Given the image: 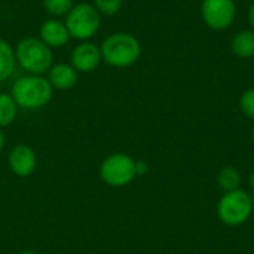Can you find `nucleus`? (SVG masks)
Segmentation results:
<instances>
[{
	"label": "nucleus",
	"mask_w": 254,
	"mask_h": 254,
	"mask_svg": "<svg viewBox=\"0 0 254 254\" xmlns=\"http://www.w3.org/2000/svg\"><path fill=\"white\" fill-rule=\"evenodd\" d=\"M54 88L46 77L37 74H27L15 80L12 86V98L16 106L25 110L45 107L52 98Z\"/></svg>",
	"instance_id": "nucleus-1"
},
{
	"label": "nucleus",
	"mask_w": 254,
	"mask_h": 254,
	"mask_svg": "<svg viewBox=\"0 0 254 254\" xmlns=\"http://www.w3.org/2000/svg\"><path fill=\"white\" fill-rule=\"evenodd\" d=\"M201 13L210 28L226 30L235 19L237 4L234 0H204Z\"/></svg>",
	"instance_id": "nucleus-7"
},
{
	"label": "nucleus",
	"mask_w": 254,
	"mask_h": 254,
	"mask_svg": "<svg viewBox=\"0 0 254 254\" xmlns=\"http://www.w3.org/2000/svg\"><path fill=\"white\" fill-rule=\"evenodd\" d=\"M19 254H37L36 252H33V250H24V252H21Z\"/></svg>",
	"instance_id": "nucleus-23"
},
{
	"label": "nucleus",
	"mask_w": 254,
	"mask_h": 254,
	"mask_svg": "<svg viewBox=\"0 0 254 254\" xmlns=\"http://www.w3.org/2000/svg\"><path fill=\"white\" fill-rule=\"evenodd\" d=\"M103 60L118 68H125L135 64L141 55V45L132 34L113 33L104 39L100 46Z\"/></svg>",
	"instance_id": "nucleus-2"
},
{
	"label": "nucleus",
	"mask_w": 254,
	"mask_h": 254,
	"mask_svg": "<svg viewBox=\"0 0 254 254\" xmlns=\"http://www.w3.org/2000/svg\"><path fill=\"white\" fill-rule=\"evenodd\" d=\"M39 34H40V40L46 46H49L51 49L64 46L70 39L65 22H61L60 19H48V21H45L40 25Z\"/></svg>",
	"instance_id": "nucleus-10"
},
{
	"label": "nucleus",
	"mask_w": 254,
	"mask_h": 254,
	"mask_svg": "<svg viewBox=\"0 0 254 254\" xmlns=\"http://www.w3.org/2000/svg\"><path fill=\"white\" fill-rule=\"evenodd\" d=\"M16 63L28 73L42 76L52 67V51L40 39L25 37L15 48Z\"/></svg>",
	"instance_id": "nucleus-3"
},
{
	"label": "nucleus",
	"mask_w": 254,
	"mask_h": 254,
	"mask_svg": "<svg viewBox=\"0 0 254 254\" xmlns=\"http://www.w3.org/2000/svg\"><path fill=\"white\" fill-rule=\"evenodd\" d=\"M18 113V106L10 94H0V128L9 127Z\"/></svg>",
	"instance_id": "nucleus-14"
},
{
	"label": "nucleus",
	"mask_w": 254,
	"mask_h": 254,
	"mask_svg": "<svg viewBox=\"0 0 254 254\" xmlns=\"http://www.w3.org/2000/svg\"><path fill=\"white\" fill-rule=\"evenodd\" d=\"M252 211H253L252 196L241 189L226 192L217 205L219 219L229 226L243 225L244 222L249 220Z\"/></svg>",
	"instance_id": "nucleus-5"
},
{
	"label": "nucleus",
	"mask_w": 254,
	"mask_h": 254,
	"mask_svg": "<svg viewBox=\"0 0 254 254\" xmlns=\"http://www.w3.org/2000/svg\"><path fill=\"white\" fill-rule=\"evenodd\" d=\"M77 70L71 64L60 63L48 70V82L54 89L67 91L73 88L77 82Z\"/></svg>",
	"instance_id": "nucleus-11"
},
{
	"label": "nucleus",
	"mask_w": 254,
	"mask_h": 254,
	"mask_svg": "<svg viewBox=\"0 0 254 254\" xmlns=\"http://www.w3.org/2000/svg\"><path fill=\"white\" fill-rule=\"evenodd\" d=\"M252 186H253V195H252V201H253V208H254V173L252 174Z\"/></svg>",
	"instance_id": "nucleus-22"
},
{
	"label": "nucleus",
	"mask_w": 254,
	"mask_h": 254,
	"mask_svg": "<svg viewBox=\"0 0 254 254\" xmlns=\"http://www.w3.org/2000/svg\"><path fill=\"white\" fill-rule=\"evenodd\" d=\"M65 27L68 30L70 37L76 40H88L100 28L101 16L100 12L89 3H79L71 7V10L65 15Z\"/></svg>",
	"instance_id": "nucleus-4"
},
{
	"label": "nucleus",
	"mask_w": 254,
	"mask_h": 254,
	"mask_svg": "<svg viewBox=\"0 0 254 254\" xmlns=\"http://www.w3.org/2000/svg\"><path fill=\"white\" fill-rule=\"evenodd\" d=\"M4 134H3V129L0 128V152L3 150V147H4Z\"/></svg>",
	"instance_id": "nucleus-21"
},
{
	"label": "nucleus",
	"mask_w": 254,
	"mask_h": 254,
	"mask_svg": "<svg viewBox=\"0 0 254 254\" xmlns=\"http://www.w3.org/2000/svg\"><path fill=\"white\" fill-rule=\"evenodd\" d=\"M147 170H149V167H147V164H146L144 161H135V171H137V176L146 174Z\"/></svg>",
	"instance_id": "nucleus-19"
},
{
	"label": "nucleus",
	"mask_w": 254,
	"mask_h": 254,
	"mask_svg": "<svg viewBox=\"0 0 254 254\" xmlns=\"http://www.w3.org/2000/svg\"><path fill=\"white\" fill-rule=\"evenodd\" d=\"M253 138H254V127H253Z\"/></svg>",
	"instance_id": "nucleus-24"
},
{
	"label": "nucleus",
	"mask_w": 254,
	"mask_h": 254,
	"mask_svg": "<svg viewBox=\"0 0 254 254\" xmlns=\"http://www.w3.org/2000/svg\"><path fill=\"white\" fill-rule=\"evenodd\" d=\"M43 7L54 16H63L71 10L73 0H43Z\"/></svg>",
	"instance_id": "nucleus-16"
},
{
	"label": "nucleus",
	"mask_w": 254,
	"mask_h": 254,
	"mask_svg": "<svg viewBox=\"0 0 254 254\" xmlns=\"http://www.w3.org/2000/svg\"><path fill=\"white\" fill-rule=\"evenodd\" d=\"M101 49L95 43L82 42L71 52V65L82 73H89L101 63Z\"/></svg>",
	"instance_id": "nucleus-9"
},
{
	"label": "nucleus",
	"mask_w": 254,
	"mask_h": 254,
	"mask_svg": "<svg viewBox=\"0 0 254 254\" xmlns=\"http://www.w3.org/2000/svg\"><path fill=\"white\" fill-rule=\"evenodd\" d=\"M124 0H94V7L104 15H115L121 10Z\"/></svg>",
	"instance_id": "nucleus-17"
},
{
	"label": "nucleus",
	"mask_w": 254,
	"mask_h": 254,
	"mask_svg": "<svg viewBox=\"0 0 254 254\" xmlns=\"http://www.w3.org/2000/svg\"><path fill=\"white\" fill-rule=\"evenodd\" d=\"M240 183H241V176L235 168L228 167V168L220 171V174H219V186L222 189H225L226 192L238 189Z\"/></svg>",
	"instance_id": "nucleus-15"
},
{
	"label": "nucleus",
	"mask_w": 254,
	"mask_h": 254,
	"mask_svg": "<svg viewBox=\"0 0 254 254\" xmlns=\"http://www.w3.org/2000/svg\"><path fill=\"white\" fill-rule=\"evenodd\" d=\"M240 107L243 110V113L249 118L254 119V88L247 89L241 98H240Z\"/></svg>",
	"instance_id": "nucleus-18"
},
{
	"label": "nucleus",
	"mask_w": 254,
	"mask_h": 254,
	"mask_svg": "<svg viewBox=\"0 0 254 254\" xmlns=\"http://www.w3.org/2000/svg\"><path fill=\"white\" fill-rule=\"evenodd\" d=\"M7 164L10 171L18 177H30L37 167V155L27 144H16L9 152Z\"/></svg>",
	"instance_id": "nucleus-8"
},
{
	"label": "nucleus",
	"mask_w": 254,
	"mask_h": 254,
	"mask_svg": "<svg viewBox=\"0 0 254 254\" xmlns=\"http://www.w3.org/2000/svg\"><path fill=\"white\" fill-rule=\"evenodd\" d=\"M16 57L15 49L3 39H0V82L6 80L15 70Z\"/></svg>",
	"instance_id": "nucleus-13"
},
{
	"label": "nucleus",
	"mask_w": 254,
	"mask_h": 254,
	"mask_svg": "<svg viewBox=\"0 0 254 254\" xmlns=\"http://www.w3.org/2000/svg\"><path fill=\"white\" fill-rule=\"evenodd\" d=\"M232 51L240 58H250L254 55V30H243L237 33L231 42Z\"/></svg>",
	"instance_id": "nucleus-12"
},
{
	"label": "nucleus",
	"mask_w": 254,
	"mask_h": 254,
	"mask_svg": "<svg viewBox=\"0 0 254 254\" xmlns=\"http://www.w3.org/2000/svg\"><path fill=\"white\" fill-rule=\"evenodd\" d=\"M249 19H250V24H252V27H253V30H254V3L252 4V7H250V12H249Z\"/></svg>",
	"instance_id": "nucleus-20"
},
{
	"label": "nucleus",
	"mask_w": 254,
	"mask_h": 254,
	"mask_svg": "<svg viewBox=\"0 0 254 254\" xmlns=\"http://www.w3.org/2000/svg\"><path fill=\"white\" fill-rule=\"evenodd\" d=\"M101 180L112 188H124L135 177V161L127 153L109 155L100 165Z\"/></svg>",
	"instance_id": "nucleus-6"
}]
</instances>
